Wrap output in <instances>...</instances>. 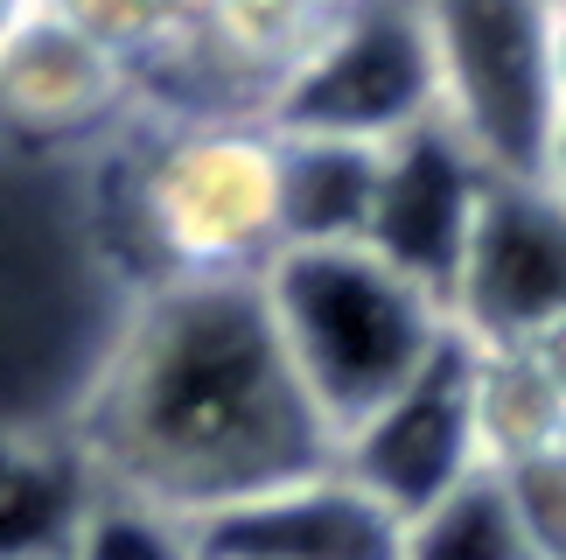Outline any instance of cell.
Returning a JSON list of instances; mask_svg holds the SVG:
<instances>
[{
  "label": "cell",
  "mask_w": 566,
  "mask_h": 560,
  "mask_svg": "<svg viewBox=\"0 0 566 560\" xmlns=\"http://www.w3.org/2000/svg\"><path fill=\"white\" fill-rule=\"evenodd\" d=\"M448 322L483 351L538 343L566 322V197L553 183L490 176L448 288Z\"/></svg>",
  "instance_id": "cell-6"
},
{
  "label": "cell",
  "mask_w": 566,
  "mask_h": 560,
  "mask_svg": "<svg viewBox=\"0 0 566 560\" xmlns=\"http://www.w3.org/2000/svg\"><path fill=\"white\" fill-rule=\"evenodd\" d=\"M517 498V519H525L538 560H566V448H546V456H525L511 469H496Z\"/></svg>",
  "instance_id": "cell-17"
},
{
  "label": "cell",
  "mask_w": 566,
  "mask_h": 560,
  "mask_svg": "<svg viewBox=\"0 0 566 560\" xmlns=\"http://www.w3.org/2000/svg\"><path fill=\"white\" fill-rule=\"evenodd\" d=\"M406 526L343 469H308L196 519L203 560H399Z\"/></svg>",
  "instance_id": "cell-10"
},
{
  "label": "cell",
  "mask_w": 566,
  "mask_h": 560,
  "mask_svg": "<svg viewBox=\"0 0 566 560\" xmlns=\"http://www.w3.org/2000/svg\"><path fill=\"white\" fill-rule=\"evenodd\" d=\"M336 469L357 477L391 519H420L441 505L462 477L483 469V435H475V343L448 336V351L412 385H399L371 421H357L336 442Z\"/></svg>",
  "instance_id": "cell-8"
},
{
  "label": "cell",
  "mask_w": 566,
  "mask_h": 560,
  "mask_svg": "<svg viewBox=\"0 0 566 560\" xmlns=\"http://www.w3.org/2000/svg\"><path fill=\"white\" fill-rule=\"evenodd\" d=\"M134 113H140V77L50 8L0 50V126H14V134L71 141V134H105Z\"/></svg>",
  "instance_id": "cell-11"
},
{
  "label": "cell",
  "mask_w": 566,
  "mask_h": 560,
  "mask_svg": "<svg viewBox=\"0 0 566 560\" xmlns=\"http://www.w3.org/2000/svg\"><path fill=\"white\" fill-rule=\"evenodd\" d=\"M63 560H203V547H196V519L98 477Z\"/></svg>",
  "instance_id": "cell-15"
},
{
  "label": "cell",
  "mask_w": 566,
  "mask_h": 560,
  "mask_svg": "<svg viewBox=\"0 0 566 560\" xmlns=\"http://www.w3.org/2000/svg\"><path fill=\"white\" fill-rule=\"evenodd\" d=\"M119 231L140 288L259 280L280 252V134L259 113H134Z\"/></svg>",
  "instance_id": "cell-2"
},
{
  "label": "cell",
  "mask_w": 566,
  "mask_h": 560,
  "mask_svg": "<svg viewBox=\"0 0 566 560\" xmlns=\"http://www.w3.org/2000/svg\"><path fill=\"white\" fill-rule=\"evenodd\" d=\"M553 92H559V126H566V8H553Z\"/></svg>",
  "instance_id": "cell-19"
},
{
  "label": "cell",
  "mask_w": 566,
  "mask_h": 560,
  "mask_svg": "<svg viewBox=\"0 0 566 560\" xmlns=\"http://www.w3.org/2000/svg\"><path fill=\"white\" fill-rule=\"evenodd\" d=\"M441 126L490 176L538 183L559 134L553 0H427Z\"/></svg>",
  "instance_id": "cell-4"
},
{
  "label": "cell",
  "mask_w": 566,
  "mask_h": 560,
  "mask_svg": "<svg viewBox=\"0 0 566 560\" xmlns=\"http://www.w3.org/2000/svg\"><path fill=\"white\" fill-rule=\"evenodd\" d=\"M483 189H490V168L441 120L412 126V134H399L385 147L378 210H371V239L364 246L385 252L406 280H420L427 294L448 301L462 246H469V225L483 210Z\"/></svg>",
  "instance_id": "cell-9"
},
{
  "label": "cell",
  "mask_w": 566,
  "mask_h": 560,
  "mask_svg": "<svg viewBox=\"0 0 566 560\" xmlns=\"http://www.w3.org/2000/svg\"><path fill=\"white\" fill-rule=\"evenodd\" d=\"M350 0H189L182 50L140 84V113H259L322 50Z\"/></svg>",
  "instance_id": "cell-7"
},
{
  "label": "cell",
  "mask_w": 566,
  "mask_h": 560,
  "mask_svg": "<svg viewBox=\"0 0 566 560\" xmlns=\"http://www.w3.org/2000/svg\"><path fill=\"white\" fill-rule=\"evenodd\" d=\"M538 183H553L559 197H566V126L553 134V155H546V176H538Z\"/></svg>",
  "instance_id": "cell-20"
},
{
  "label": "cell",
  "mask_w": 566,
  "mask_h": 560,
  "mask_svg": "<svg viewBox=\"0 0 566 560\" xmlns=\"http://www.w3.org/2000/svg\"><path fill=\"white\" fill-rule=\"evenodd\" d=\"M92 490L98 469L77 442H0V560H63Z\"/></svg>",
  "instance_id": "cell-13"
},
{
  "label": "cell",
  "mask_w": 566,
  "mask_h": 560,
  "mask_svg": "<svg viewBox=\"0 0 566 560\" xmlns=\"http://www.w3.org/2000/svg\"><path fill=\"white\" fill-rule=\"evenodd\" d=\"M427 120H441L427 0H350V14L266 105L280 134H343L371 147H391Z\"/></svg>",
  "instance_id": "cell-5"
},
{
  "label": "cell",
  "mask_w": 566,
  "mask_h": 560,
  "mask_svg": "<svg viewBox=\"0 0 566 560\" xmlns=\"http://www.w3.org/2000/svg\"><path fill=\"white\" fill-rule=\"evenodd\" d=\"M77 448L105 484L182 519L336 463V435L301 393L259 280L134 288L84 400Z\"/></svg>",
  "instance_id": "cell-1"
},
{
  "label": "cell",
  "mask_w": 566,
  "mask_h": 560,
  "mask_svg": "<svg viewBox=\"0 0 566 560\" xmlns=\"http://www.w3.org/2000/svg\"><path fill=\"white\" fill-rule=\"evenodd\" d=\"M259 294L301 393L336 442L420 378L454 336L448 301L371 246H280Z\"/></svg>",
  "instance_id": "cell-3"
},
{
  "label": "cell",
  "mask_w": 566,
  "mask_h": 560,
  "mask_svg": "<svg viewBox=\"0 0 566 560\" xmlns=\"http://www.w3.org/2000/svg\"><path fill=\"white\" fill-rule=\"evenodd\" d=\"M280 134V126H273ZM385 147L343 134H280V246H364Z\"/></svg>",
  "instance_id": "cell-12"
},
{
  "label": "cell",
  "mask_w": 566,
  "mask_h": 560,
  "mask_svg": "<svg viewBox=\"0 0 566 560\" xmlns=\"http://www.w3.org/2000/svg\"><path fill=\"white\" fill-rule=\"evenodd\" d=\"M35 14H42V0H0V50H8V42L29 29Z\"/></svg>",
  "instance_id": "cell-18"
},
{
  "label": "cell",
  "mask_w": 566,
  "mask_h": 560,
  "mask_svg": "<svg viewBox=\"0 0 566 560\" xmlns=\"http://www.w3.org/2000/svg\"><path fill=\"white\" fill-rule=\"evenodd\" d=\"M399 560H538L525 519H517L511 484L483 463L462 477L441 505H427L420 519H406Z\"/></svg>",
  "instance_id": "cell-14"
},
{
  "label": "cell",
  "mask_w": 566,
  "mask_h": 560,
  "mask_svg": "<svg viewBox=\"0 0 566 560\" xmlns=\"http://www.w3.org/2000/svg\"><path fill=\"white\" fill-rule=\"evenodd\" d=\"M56 21L92 35L105 56H119L140 84L182 50L189 35V0H42Z\"/></svg>",
  "instance_id": "cell-16"
},
{
  "label": "cell",
  "mask_w": 566,
  "mask_h": 560,
  "mask_svg": "<svg viewBox=\"0 0 566 560\" xmlns=\"http://www.w3.org/2000/svg\"><path fill=\"white\" fill-rule=\"evenodd\" d=\"M553 8H566V0H553Z\"/></svg>",
  "instance_id": "cell-21"
}]
</instances>
